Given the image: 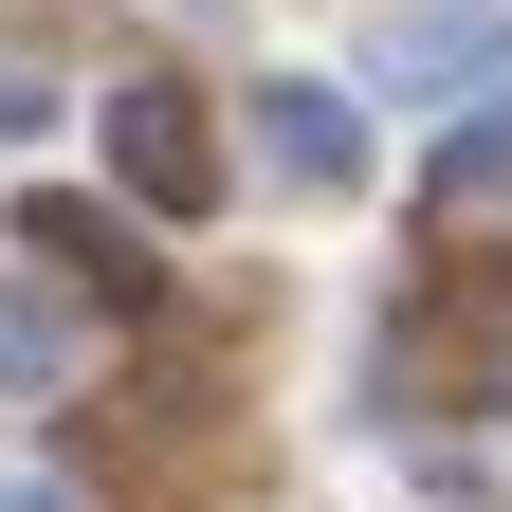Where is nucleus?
Listing matches in <instances>:
<instances>
[{
	"label": "nucleus",
	"instance_id": "1",
	"mask_svg": "<svg viewBox=\"0 0 512 512\" xmlns=\"http://www.w3.org/2000/svg\"><path fill=\"white\" fill-rule=\"evenodd\" d=\"M238 147H256L275 202H366L384 183V92L366 74H256L238 92Z\"/></svg>",
	"mask_w": 512,
	"mask_h": 512
},
{
	"label": "nucleus",
	"instance_id": "2",
	"mask_svg": "<svg viewBox=\"0 0 512 512\" xmlns=\"http://www.w3.org/2000/svg\"><path fill=\"white\" fill-rule=\"evenodd\" d=\"M348 74L384 110H476V92H512V0H384Z\"/></svg>",
	"mask_w": 512,
	"mask_h": 512
},
{
	"label": "nucleus",
	"instance_id": "5",
	"mask_svg": "<svg viewBox=\"0 0 512 512\" xmlns=\"http://www.w3.org/2000/svg\"><path fill=\"white\" fill-rule=\"evenodd\" d=\"M494 183H512V92H476V128L439 147V202H494Z\"/></svg>",
	"mask_w": 512,
	"mask_h": 512
},
{
	"label": "nucleus",
	"instance_id": "7",
	"mask_svg": "<svg viewBox=\"0 0 512 512\" xmlns=\"http://www.w3.org/2000/svg\"><path fill=\"white\" fill-rule=\"evenodd\" d=\"M0 512H92V494H74V476H37V458H19V476H0Z\"/></svg>",
	"mask_w": 512,
	"mask_h": 512
},
{
	"label": "nucleus",
	"instance_id": "3",
	"mask_svg": "<svg viewBox=\"0 0 512 512\" xmlns=\"http://www.w3.org/2000/svg\"><path fill=\"white\" fill-rule=\"evenodd\" d=\"M92 147H110L128 202H165V220H202V202H220V128H202V92H183V74H128V92L92 110Z\"/></svg>",
	"mask_w": 512,
	"mask_h": 512
},
{
	"label": "nucleus",
	"instance_id": "6",
	"mask_svg": "<svg viewBox=\"0 0 512 512\" xmlns=\"http://www.w3.org/2000/svg\"><path fill=\"white\" fill-rule=\"evenodd\" d=\"M55 110H74V92H55V74H37V55H0V147H37V128H55Z\"/></svg>",
	"mask_w": 512,
	"mask_h": 512
},
{
	"label": "nucleus",
	"instance_id": "4",
	"mask_svg": "<svg viewBox=\"0 0 512 512\" xmlns=\"http://www.w3.org/2000/svg\"><path fill=\"white\" fill-rule=\"evenodd\" d=\"M74 366H92V311L55 275H0V403H55Z\"/></svg>",
	"mask_w": 512,
	"mask_h": 512
}]
</instances>
